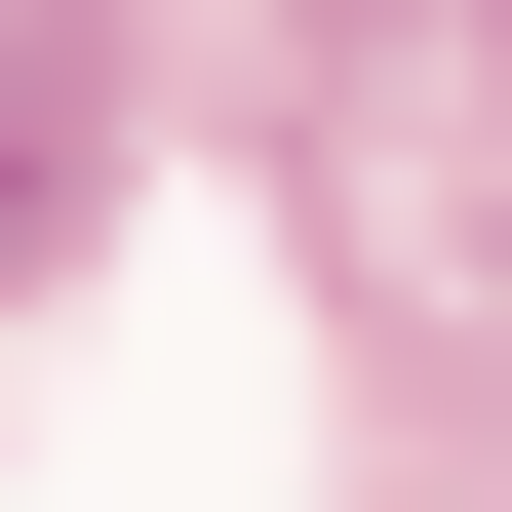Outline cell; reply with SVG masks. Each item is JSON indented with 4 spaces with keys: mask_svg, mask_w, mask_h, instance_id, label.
<instances>
[{
    "mask_svg": "<svg viewBox=\"0 0 512 512\" xmlns=\"http://www.w3.org/2000/svg\"><path fill=\"white\" fill-rule=\"evenodd\" d=\"M40 237H79V40L0 0V276H40Z\"/></svg>",
    "mask_w": 512,
    "mask_h": 512,
    "instance_id": "obj_1",
    "label": "cell"
}]
</instances>
